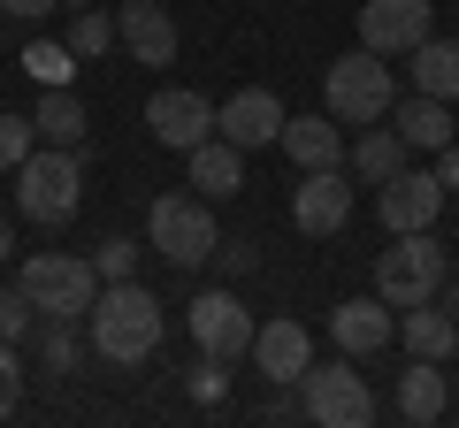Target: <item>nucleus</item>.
<instances>
[{
  "instance_id": "obj_5",
  "label": "nucleus",
  "mask_w": 459,
  "mask_h": 428,
  "mask_svg": "<svg viewBox=\"0 0 459 428\" xmlns=\"http://www.w3.org/2000/svg\"><path fill=\"white\" fill-rule=\"evenodd\" d=\"M322 99H329V116L337 123H383L391 116V99H398V84H391V69H383V54H337V62L322 69Z\"/></svg>"
},
{
  "instance_id": "obj_36",
  "label": "nucleus",
  "mask_w": 459,
  "mask_h": 428,
  "mask_svg": "<svg viewBox=\"0 0 459 428\" xmlns=\"http://www.w3.org/2000/svg\"><path fill=\"white\" fill-rule=\"evenodd\" d=\"M8 253H16V230H8V222H0V261H8Z\"/></svg>"
},
{
  "instance_id": "obj_17",
  "label": "nucleus",
  "mask_w": 459,
  "mask_h": 428,
  "mask_svg": "<svg viewBox=\"0 0 459 428\" xmlns=\"http://www.w3.org/2000/svg\"><path fill=\"white\" fill-rule=\"evenodd\" d=\"M276 146L291 153V168H344V146H352V138H344V123L322 107V116H283Z\"/></svg>"
},
{
  "instance_id": "obj_24",
  "label": "nucleus",
  "mask_w": 459,
  "mask_h": 428,
  "mask_svg": "<svg viewBox=\"0 0 459 428\" xmlns=\"http://www.w3.org/2000/svg\"><path fill=\"white\" fill-rule=\"evenodd\" d=\"M413 92L459 99V39H421L413 47Z\"/></svg>"
},
{
  "instance_id": "obj_31",
  "label": "nucleus",
  "mask_w": 459,
  "mask_h": 428,
  "mask_svg": "<svg viewBox=\"0 0 459 428\" xmlns=\"http://www.w3.org/2000/svg\"><path fill=\"white\" fill-rule=\"evenodd\" d=\"M23 406V367H16V345H0V421Z\"/></svg>"
},
{
  "instance_id": "obj_9",
  "label": "nucleus",
  "mask_w": 459,
  "mask_h": 428,
  "mask_svg": "<svg viewBox=\"0 0 459 428\" xmlns=\"http://www.w3.org/2000/svg\"><path fill=\"white\" fill-rule=\"evenodd\" d=\"M376 214H383V230H391V237L437 230V214H444V176H437V168H398L391 184H376Z\"/></svg>"
},
{
  "instance_id": "obj_27",
  "label": "nucleus",
  "mask_w": 459,
  "mask_h": 428,
  "mask_svg": "<svg viewBox=\"0 0 459 428\" xmlns=\"http://www.w3.org/2000/svg\"><path fill=\"white\" fill-rule=\"evenodd\" d=\"M31 146H39L31 116H8V107H0V168L16 176V168H23V153H31Z\"/></svg>"
},
{
  "instance_id": "obj_26",
  "label": "nucleus",
  "mask_w": 459,
  "mask_h": 428,
  "mask_svg": "<svg viewBox=\"0 0 459 428\" xmlns=\"http://www.w3.org/2000/svg\"><path fill=\"white\" fill-rule=\"evenodd\" d=\"M108 47H115V23L100 16V8H77V16H69V54H77V62H100Z\"/></svg>"
},
{
  "instance_id": "obj_11",
  "label": "nucleus",
  "mask_w": 459,
  "mask_h": 428,
  "mask_svg": "<svg viewBox=\"0 0 459 428\" xmlns=\"http://www.w3.org/2000/svg\"><path fill=\"white\" fill-rule=\"evenodd\" d=\"M146 131L161 138L169 153H192V146H207V138H214V99L184 92V84H161V92L146 99Z\"/></svg>"
},
{
  "instance_id": "obj_35",
  "label": "nucleus",
  "mask_w": 459,
  "mask_h": 428,
  "mask_svg": "<svg viewBox=\"0 0 459 428\" xmlns=\"http://www.w3.org/2000/svg\"><path fill=\"white\" fill-rule=\"evenodd\" d=\"M0 8H8V16H54L62 0H0Z\"/></svg>"
},
{
  "instance_id": "obj_32",
  "label": "nucleus",
  "mask_w": 459,
  "mask_h": 428,
  "mask_svg": "<svg viewBox=\"0 0 459 428\" xmlns=\"http://www.w3.org/2000/svg\"><path fill=\"white\" fill-rule=\"evenodd\" d=\"M214 261H222V268H230V276H246V268H253V261H261V245H253V237H230V253H222V245H214Z\"/></svg>"
},
{
  "instance_id": "obj_2",
  "label": "nucleus",
  "mask_w": 459,
  "mask_h": 428,
  "mask_svg": "<svg viewBox=\"0 0 459 428\" xmlns=\"http://www.w3.org/2000/svg\"><path fill=\"white\" fill-rule=\"evenodd\" d=\"M77 199H84V161H77L69 146H31V153H23V168H16V207H23V222L62 230L69 214H77Z\"/></svg>"
},
{
  "instance_id": "obj_20",
  "label": "nucleus",
  "mask_w": 459,
  "mask_h": 428,
  "mask_svg": "<svg viewBox=\"0 0 459 428\" xmlns=\"http://www.w3.org/2000/svg\"><path fill=\"white\" fill-rule=\"evenodd\" d=\"M444 406H452L444 360H406V375H398V413H406L413 428H429V421H444Z\"/></svg>"
},
{
  "instance_id": "obj_18",
  "label": "nucleus",
  "mask_w": 459,
  "mask_h": 428,
  "mask_svg": "<svg viewBox=\"0 0 459 428\" xmlns=\"http://www.w3.org/2000/svg\"><path fill=\"white\" fill-rule=\"evenodd\" d=\"M391 131L406 138V153H444L452 146V99H429V92L391 99Z\"/></svg>"
},
{
  "instance_id": "obj_37",
  "label": "nucleus",
  "mask_w": 459,
  "mask_h": 428,
  "mask_svg": "<svg viewBox=\"0 0 459 428\" xmlns=\"http://www.w3.org/2000/svg\"><path fill=\"white\" fill-rule=\"evenodd\" d=\"M452 321H459V298H452Z\"/></svg>"
},
{
  "instance_id": "obj_33",
  "label": "nucleus",
  "mask_w": 459,
  "mask_h": 428,
  "mask_svg": "<svg viewBox=\"0 0 459 428\" xmlns=\"http://www.w3.org/2000/svg\"><path fill=\"white\" fill-rule=\"evenodd\" d=\"M192 398H222V360H207V367H192Z\"/></svg>"
},
{
  "instance_id": "obj_25",
  "label": "nucleus",
  "mask_w": 459,
  "mask_h": 428,
  "mask_svg": "<svg viewBox=\"0 0 459 428\" xmlns=\"http://www.w3.org/2000/svg\"><path fill=\"white\" fill-rule=\"evenodd\" d=\"M23 69H31L39 92H47V84H69V77H77V54H69V39H31V47H23Z\"/></svg>"
},
{
  "instance_id": "obj_10",
  "label": "nucleus",
  "mask_w": 459,
  "mask_h": 428,
  "mask_svg": "<svg viewBox=\"0 0 459 428\" xmlns=\"http://www.w3.org/2000/svg\"><path fill=\"white\" fill-rule=\"evenodd\" d=\"M291 222L307 237H337L344 222H352V168H299Z\"/></svg>"
},
{
  "instance_id": "obj_34",
  "label": "nucleus",
  "mask_w": 459,
  "mask_h": 428,
  "mask_svg": "<svg viewBox=\"0 0 459 428\" xmlns=\"http://www.w3.org/2000/svg\"><path fill=\"white\" fill-rule=\"evenodd\" d=\"M437 176H444V192H459V138L437 153Z\"/></svg>"
},
{
  "instance_id": "obj_15",
  "label": "nucleus",
  "mask_w": 459,
  "mask_h": 428,
  "mask_svg": "<svg viewBox=\"0 0 459 428\" xmlns=\"http://www.w3.org/2000/svg\"><path fill=\"white\" fill-rule=\"evenodd\" d=\"M115 39L131 47L138 69H169L177 62V16H169L161 0H131V8L115 16Z\"/></svg>"
},
{
  "instance_id": "obj_6",
  "label": "nucleus",
  "mask_w": 459,
  "mask_h": 428,
  "mask_svg": "<svg viewBox=\"0 0 459 428\" xmlns=\"http://www.w3.org/2000/svg\"><path fill=\"white\" fill-rule=\"evenodd\" d=\"M16 283L31 291V306L47 313V321H84L92 298H100V268L77 261V253H31Z\"/></svg>"
},
{
  "instance_id": "obj_29",
  "label": "nucleus",
  "mask_w": 459,
  "mask_h": 428,
  "mask_svg": "<svg viewBox=\"0 0 459 428\" xmlns=\"http://www.w3.org/2000/svg\"><path fill=\"white\" fill-rule=\"evenodd\" d=\"M92 268H100V283H123V276H138V245H131V237H108V245L92 253Z\"/></svg>"
},
{
  "instance_id": "obj_13",
  "label": "nucleus",
  "mask_w": 459,
  "mask_h": 428,
  "mask_svg": "<svg viewBox=\"0 0 459 428\" xmlns=\"http://www.w3.org/2000/svg\"><path fill=\"white\" fill-rule=\"evenodd\" d=\"M214 131H222L238 153H261V146L283 138V99L261 92V84H246V92H230V107H214Z\"/></svg>"
},
{
  "instance_id": "obj_8",
  "label": "nucleus",
  "mask_w": 459,
  "mask_h": 428,
  "mask_svg": "<svg viewBox=\"0 0 459 428\" xmlns=\"http://www.w3.org/2000/svg\"><path fill=\"white\" fill-rule=\"evenodd\" d=\"M253 330H261V321H253L246 313V298L238 291H199L192 298V345L207 352V360H246L253 352Z\"/></svg>"
},
{
  "instance_id": "obj_23",
  "label": "nucleus",
  "mask_w": 459,
  "mask_h": 428,
  "mask_svg": "<svg viewBox=\"0 0 459 428\" xmlns=\"http://www.w3.org/2000/svg\"><path fill=\"white\" fill-rule=\"evenodd\" d=\"M344 168H352L360 184H391L398 168H406V138H398V131H368V123H360V138L344 146Z\"/></svg>"
},
{
  "instance_id": "obj_30",
  "label": "nucleus",
  "mask_w": 459,
  "mask_h": 428,
  "mask_svg": "<svg viewBox=\"0 0 459 428\" xmlns=\"http://www.w3.org/2000/svg\"><path fill=\"white\" fill-rule=\"evenodd\" d=\"M47 367H54V375L77 367V321H47Z\"/></svg>"
},
{
  "instance_id": "obj_22",
  "label": "nucleus",
  "mask_w": 459,
  "mask_h": 428,
  "mask_svg": "<svg viewBox=\"0 0 459 428\" xmlns=\"http://www.w3.org/2000/svg\"><path fill=\"white\" fill-rule=\"evenodd\" d=\"M31 131H39V146H69V153H77L84 138H92V131H84V99L69 92V84H47V92H39Z\"/></svg>"
},
{
  "instance_id": "obj_19",
  "label": "nucleus",
  "mask_w": 459,
  "mask_h": 428,
  "mask_svg": "<svg viewBox=\"0 0 459 428\" xmlns=\"http://www.w3.org/2000/svg\"><path fill=\"white\" fill-rule=\"evenodd\" d=\"M184 168H192V192H199V199H230V192H246V153L230 146L222 131H214L207 146L184 153Z\"/></svg>"
},
{
  "instance_id": "obj_1",
  "label": "nucleus",
  "mask_w": 459,
  "mask_h": 428,
  "mask_svg": "<svg viewBox=\"0 0 459 428\" xmlns=\"http://www.w3.org/2000/svg\"><path fill=\"white\" fill-rule=\"evenodd\" d=\"M84 330H92V352H100V360L138 367V360L161 352V298H153L138 276H123V283H108V291L92 298Z\"/></svg>"
},
{
  "instance_id": "obj_14",
  "label": "nucleus",
  "mask_w": 459,
  "mask_h": 428,
  "mask_svg": "<svg viewBox=\"0 0 459 428\" xmlns=\"http://www.w3.org/2000/svg\"><path fill=\"white\" fill-rule=\"evenodd\" d=\"M246 360L261 367V375L276 382V390H291V382L314 367V337L299 330L291 313H276V321H261V330H253V352H246Z\"/></svg>"
},
{
  "instance_id": "obj_12",
  "label": "nucleus",
  "mask_w": 459,
  "mask_h": 428,
  "mask_svg": "<svg viewBox=\"0 0 459 428\" xmlns=\"http://www.w3.org/2000/svg\"><path fill=\"white\" fill-rule=\"evenodd\" d=\"M429 16H437L429 0H368L360 8V47L383 54V62H391V54H413L429 39Z\"/></svg>"
},
{
  "instance_id": "obj_4",
  "label": "nucleus",
  "mask_w": 459,
  "mask_h": 428,
  "mask_svg": "<svg viewBox=\"0 0 459 428\" xmlns=\"http://www.w3.org/2000/svg\"><path fill=\"white\" fill-rule=\"evenodd\" d=\"M146 245L161 253L169 268H199V261H214V245H222V230H214V199H184V192H169V199H153V214H146Z\"/></svg>"
},
{
  "instance_id": "obj_21",
  "label": "nucleus",
  "mask_w": 459,
  "mask_h": 428,
  "mask_svg": "<svg viewBox=\"0 0 459 428\" xmlns=\"http://www.w3.org/2000/svg\"><path fill=\"white\" fill-rule=\"evenodd\" d=\"M398 337H406L413 360H452V352H459V321H452V306L437 313V298H429V306H406V313H398Z\"/></svg>"
},
{
  "instance_id": "obj_16",
  "label": "nucleus",
  "mask_w": 459,
  "mask_h": 428,
  "mask_svg": "<svg viewBox=\"0 0 459 428\" xmlns=\"http://www.w3.org/2000/svg\"><path fill=\"white\" fill-rule=\"evenodd\" d=\"M329 337H337V352L368 360V352H383L398 337V306H383V298H344V306H329Z\"/></svg>"
},
{
  "instance_id": "obj_3",
  "label": "nucleus",
  "mask_w": 459,
  "mask_h": 428,
  "mask_svg": "<svg viewBox=\"0 0 459 428\" xmlns=\"http://www.w3.org/2000/svg\"><path fill=\"white\" fill-rule=\"evenodd\" d=\"M444 276H452V261H444V245H437V230H406L391 253L376 261V298L383 306H429V298L444 291Z\"/></svg>"
},
{
  "instance_id": "obj_7",
  "label": "nucleus",
  "mask_w": 459,
  "mask_h": 428,
  "mask_svg": "<svg viewBox=\"0 0 459 428\" xmlns=\"http://www.w3.org/2000/svg\"><path fill=\"white\" fill-rule=\"evenodd\" d=\"M299 413L322 421V428H368V421H376V398H368V382L352 375V352L299 375Z\"/></svg>"
},
{
  "instance_id": "obj_28",
  "label": "nucleus",
  "mask_w": 459,
  "mask_h": 428,
  "mask_svg": "<svg viewBox=\"0 0 459 428\" xmlns=\"http://www.w3.org/2000/svg\"><path fill=\"white\" fill-rule=\"evenodd\" d=\"M31 321H39V306H31V291H23V283H16V291H0V345H16Z\"/></svg>"
}]
</instances>
